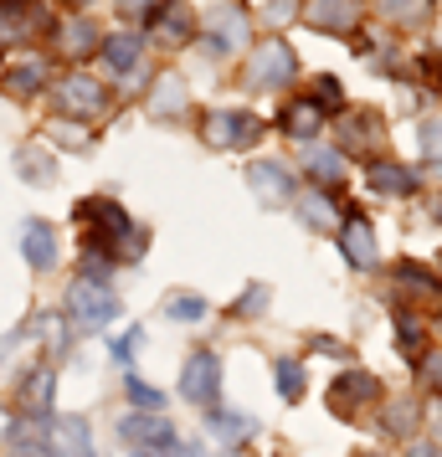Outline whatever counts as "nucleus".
<instances>
[{"mask_svg":"<svg viewBox=\"0 0 442 457\" xmlns=\"http://www.w3.org/2000/svg\"><path fill=\"white\" fill-rule=\"evenodd\" d=\"M438 272H442V252H438Z\"/></svg>","mask_w":442,"mask_h":457,"instance_id":"obj_41","label":"nucleus"},{"mask_svg":"<svg viewBox=\"0 0 442 457\" xmlns=\"http://www.w3.org/2000/svg\"><path fill=\"white\" fill-rule=\"evenodd\" d=\"M309 175H314V180L339 186V180H345V160H339L335 149H309Z\"/></svg>","mask_w":442,"mask_h":457,"instance_id":"obj_24","label":"nucleus"},{"mask_svg":"<svg viewBox=\"0 0 442 457\" xmlns=\"http://www.w3.org/2000/svg\"><path fill=\"white\" fill-rule=\"evenodd\" d=\"M52 395H57V370H52V365H37V370L21 380V411L37 421V416L52 411Z\"/></svg>","mask_w":442,"mask_h":457,"instance_id":"obj_9","label":"nucleus"},{"mask_svg":"<svg viewBox=\"0 0 442 457\" xmlns=\"http://www.w3.org/2000/svg\"><path fill=\"white\" fill-rule=\"evenodd\" d=\"M149 113H160V119H175V113H186V83H180L175 72H165L160 93L149 98Z\"/></svg>","mask_w":442,"mask_h":457,"instance_id":"obj_19","label":"nucleus"},{"mask_svg":"<svg viewBox=\"0 0 442 457\" xmlns=\"http://www.w3.org/2000/svg\"><path fill=\"white\" fill-rule=\"evenodd\" d=\"M242 42H247V16H242L237 5H221V11H216V21H211L206 46H211V52H232V46H242Z\"/></svg>","mask_w":442,"mask_h":457,"instance_id":"obj_13","label":"nucleus"},{"mask_svg":"<svg viewBox=\"0 0 442 457\" xmlns=\"http://www.w3.org/2000/svg\"><path fill=\"white\" fill-rule=\"evenodd\" d=\"M129 401H134L139 411H160V406H165V395L154 391V386H145V380H129Z\"/></svg>","mask_w":442,"mask_h":457,"instance_id":"obj_27","label":"nucleus"},{"mask_svg":"<svg viewBox=\"0 0 442 457\" xmlns=\"http://www.w3.org/2000/svg\"><path fill=\"white\" fill-rule=\"evenodd\" d=\"M149 26H154L165 42H186V31L196 26L190 0H165V5H154V11H149Z\"/></svg>","mask_w":442,"mask_h":457,"instance_id":"obj_11","label":"nucleus"},{"mask_svg":"<svg viewBox=\"0 0 442 457\" xmlns=\"http://www.w3.org/2000/svg\"><path fill=\"white\" fill-rule=\"evenodd\" d=\"M263 303H268V288L257 283V288H247V298H242V303H232V313H237V319H247V313H257Z\"/></svg>","mask_w":442,"mask_h":457,"instance_id":"obj_31","label":"nucleus"},{"mask_svg":"<svg viewBox=\"0 0 442 457\" xmlns=\"http://www.w3.org/2000/svg\"><path fill=\"white\" fill-rule=\"evenodd\" d=\"M263 124H257L247 108H221V113H206V145L211 149H242L253 145Z\"/></svg>","mask_w":442,"mask_h":457,"instance_id":"obj_4","label":"nucleus"},{"mask_svg":"<svg viewBox=\"0 0 442 457\" xmlns=\"http://www.w3.org/2000/svg\"><path fill=\"white\" fill-rule=\"evenodd\" d=\"M339 247H345V257L355 262V268H376V237H371V227L365 221H345V237H339Z\"/></svg>","mask_w":442,"mask_h":457,"instance_id":"obj_18","label":"nucleus"},{"mask_svg":"<svg viewBox=\"0 0 442 457\" xmlns=\"http://www.w3.org/2000/svg\"><path fill=\"white\" fill-rule=\"evenodd\" d=\"M421 380H427V386H442V354H427V360H421Z\"/></svg>","mask_w":442,"mask_h":457,"instance_id":"obj_36","label":"nucleus"},{"mask_svg":"<svg viewBox=\"0 0 442 457\" xmlns=\"http://www.w3.org/2000/svg\"><path fill=\"white\" fill-rule=\"evenodd\" d=\"M294 46L288 42H263L257 46V57H253V67H247V83L253 87H283L288 78H294Z\"/></svg>","mask_w":442,"mask_h":457,"instance_id":"obj_5","label":"nucleus"},{"mask_svg":"<svg viewBox=\"0 0 442 457\" xmlns=\"http://www.w3.org/2000/svg\"><path fill=\"white\" fill-rule=\"evenodd\" d=\"M42 72H46V62H21V67H11V78H5V87H11V98H31L37 87H42Z\"/></svg>","mask_w":442,"mask_h":457,"instance_id":"obj_22","label":"nucleus"},{"mask_svg":"<svg viewBox=\"0 0 442 457\" xmlns=\"http://www.w3.org/2000/svg\"><path fill=\"white\" fill-rule=\"evenodd\" d=\"M139 52H145V37H139V31L108 37V42H104V67L124 78V72H134V67H139Z\"/></svg>","mask_w":442,"mask_h":457,"instance_id":"obj_15","label":"nucleus"},{"mask_svg":"<svg viewBox=\"0 0 442 457\" xmlns=\"http://www.w3.org/2000/svg\"><path fill=\"white\" fill-rule=\"evenodd\" d=\"M438 416H442V401H438Z\"/></svg>","mask_w":442,"mask_h":457,"instance_id":"obj_43","label":"nucleus"},{"mask_svg":"<svg viewBox=\"0 0 442 457\" xmlns=\"http://www.w3.org/2000/svg\"><path fill=\"white\" fill-rule=\"evenodd\" d=\"M319 93H324V104H339V83H335V78H324V83H319Z\"/></svg>","mask_w":442,"mask_h":457,"instance_id":"obj_39","label":"nucleus"},{"mask_svg":"<svg viewBox=\"0 0 442 457\" xmlns=\"http://www.w3.org/2000/svg\"><path fill=\"white\" fill-rule=\"evenodd\" d=\"M165 319L170 324H201V319H206V298H201V293H170Z\"/></svg>","mask_w":442,"mask_h":457,"instance_id":"obj_20","label":"nucleus"},{"mask_svg":"<svg viewBox=\"0 0 442 457\" xmlns=\"http://www.w3.org/2000/svg\"><path fill=\"white\" fill-rule=\"evenodd\" d=\"M119 5H124L129 16H149L154 11V0H119Z\"/></svg>","mask_w":442,"mask_h":457,"instance_id":"obj_38","label":"nucleus"},{"mask_svg":"<svg viewBox=\"0 0 442 457\" xmlns=\"http://www.w3.org/2000/svg\"><path fill=\"white\" fill-rule=\"evenodd\" d=\"M52 457H93V442H88V421L83 416H63L52 421V442H46Z\"/></svg>","mask_w":442,"mask_h":457,"instance_id":"obj_8","label":"nucleus"},{"mask_svg":"<svg viewBox=\"0 0 442 457\" xmlns=\"http://www.w3.org/2000/svg\"><path fill=\"white\" fill-rule=\"evenodd\" d=\"M211 427H216L221 436H247L253 432V421H247V416H232V411H216L211 416Z\"/></svg>","mask_w":442,"mask_h":457,"instance_id":"obj_30","label":"nucleus"},{"mask_svg":"<svg viewBox=\"0 0 442 457\" xmlns=\"http://www.w3.org/2000/svg\"><path fill=\"white\" fill-rule=\"evenodd\" d=\"M371 186H376L380 195H412V190H417V175L406 165H396V160H376V165H371Z\"/></svg>","mask_w":442,"mask_h":457,"instance_id":"obj_17","label":"nucleus"},{"mask_svg":"<svg viewBox=\"0 0 442 457\" xmlns=\"http://www.w3.org/2000/svg\"><path fill=\"white\" fill-rule=\"evenodd\" d=\"M67 313H72L78 329L93 334V329H108V324L119 319V298L108 293V283H83V278H78V283L67 288Z\"/></svg>","mask_w":442,"mask_h":457,"instance_id":"obj_1","label":"nucleus"},{"mask_svg":"<svg viewBox=\"0 0 442 457\" xmlns=\"http://www.w3.org/2000/svg\"><path fill=\"white\" fill-rule=\"evenodd\" d=\"M412 421H417V411H412V406H391V411H386V427H391V432H412Z\"/></svg>","mask_w":442,"mask_h":457,"instance_id":"obj_34","label":"nucleus"},{"mask_svg":"<svg viewBox=\"0 0 442 457\" xmlns=\"http://www.w3.org/2000/svg\"><path fill=\"white\" fill-rule=\"evenodd\" d=\"M16 175H21V180H31V186H46V180L57 175V165H52V154H46V149H21Z\"/></svg>","mask_w":442,"mask_h":457,"instance_id":"obj_21","label":"nucleus"},{"mask_svg":"<svg viewBox=\"0 0 442 457\" xmlns=\"http://www.w3.org/2000/svg\"><path fill=\"white\" fill-rule=\"evenodd\" d=\"M180 395L196 401V406H216V395H221V360L211 350H196L186 360V370H180Z\"/></svg>","mask_w":442,"mask_h":457,"instance_id":"obj_3","label":"nucleus"},{"mask_svg":"<svg viewBox=\"0 0 442 457\" xmlns=\"http://www.w3.org/2000/svg\"><path fill=\"white\" fill-rule=\"evenodd\" d=\"M380 5H386L391 16H417V11L427 5V0H380Z\"/></svg>","mask_w":442,"mask_h":457,"instance_id":"obj_37","label":"nucleus"},{"mask_svg":"<svg viewBox=\"0 0 442 457\" xmlns=\"http://www.w3.org/2000/svg\"><path fill=\"white\" fill-rule=\"evenodd\" d=\"M401 288L412 293V298H432V293H438V283L427 278V268H417V262H406V268H401Z\"/></svg>","mask_w":442,"mask_h":457,"instance_id":"obj_26","label":"nucleus"},{"mask_svg":"<svg viewBox=\"0 0 442 457\" xmlns=\"http://www.w3.org/2000/svg\"><path fill=\"white\" fill-rule=\"evenodd\" d=\"M298 216H304L309 227H319V231H329V227H335V206H329V195H319V190L298 195Z\"/></svg>","mask_w":442,"mask_h":457,"instance_id":"obj_23","label":"nucleus"},{"mask_svg":"<svg viewBox=\"0 0 442 457\" xmlns=\"http://www.w3.org/2000/svg\"><path fill=\"white\" fill-rule=\"evenodd\" d=\"M57 104L72 119H98V113H108V87L98 78H88V72H67L57 83Z\"/></svg>","mask_w":442,"mask_h":457,"instance_id":"obj_2","label":"nucleus"},{"mask_svg":"<svg viewBox=\"0 0 442 457\" xmlns=\"http://www.w3.org/2000/svg\"><path fill=\"white\" fill-rule=\"evenodd\" d=\"M396 329H401V345H406V350H417V345H421V324L412 319V313H401Z\"/></svg>","mask_w":442,"mask_h":457,"instance_id":"obj_33","label":"nucleus"},{"mask_svg":"<svg viewBox=\"0 0 442 457\" xmlns=\"http://www.w3.org/2000/svg\"><path fill=\"white\" fill-rule=\"evenodd\" d=\"M134 345H139V329H129L124 339H113V360H119V365H129V354H134Z\"/></svg>","mask_w":442,"mask_h":457,"instance_id":"obj_35","label":"nucleus"},{"mask_svg":"<svg viewBox=\"0 0 442 457\" xmlns=\"http://www.w3.org/2000/svg\"><path fill=\"white\" fill-rule=\"evenodd\" d=\"M273 375H278V391H283V401H298L304 395V365L298 360H273Z\"/></svg>","mask_w":442,"mask_h":457,"instance_id":"obj_25","label":"nucleus"},{"mask_svg":"<svg viewBox=\"0 0 442 457\" xmlns=\"http://www.w3.org/2000/svg\"><path fill=\"white\" fill-rule=\"evenodd\" d=\"M319 129H324V108L314 98H298V104L283 108V134H294V139H314Z\"/></svg>","mask_w":442,"mask_h":457,"instance_id":"obj_16","label":"nucleus"},{"mask_svg":"<svg viewBox=\"0 0 442 457\" xmlns=\"http://www.w3.org/2000/svg\"><path fill=\"white\" fill-rule=\"evenodd\" d=\"M247 186L257 190L263 206H288V201H294V175L283 165H273V160H257V165L247 170Z\"/></svg>","mask_w":442,"mask_h":457,"instance_id":"obj_6","label":"nucleus"},{"mask_svg":"<svg viewBox=\"0 0 442 457\" xmlns=\"http://www.w3.org/2000/svg\"><path fill=\"white\" fill-rule=\"evenodd\" d=\"M11 457H52V453H46V442H37L31 432L16 427V432H11Z\"/></svg>","mask_w":442,"mask_h":457,"instance_id":"obj_29","label":"nucleus"},{"mask_svg":"<svg viewBox=\"0 0 442 457\" xmlns=\"http://www.w3.org/2000/svg\"><path fill=\"white\" fill-rule=\"evenodd\" d=\"M21 252H26V262L37 272H46L52 262H57V237H52V227L46 221H26L21 227Z\"/></svg>","mask_w":442,"mask_h":457,"instance_id":"obj_12","label":"nucleus"},{"mask_svg":"<svg viewBox=\"0 0 442 457\" xmlns=\"http://www.w3.org/2000/svg\"><path fill=\"white\" fill-rule=\"evenodd\" d=\"M412 457H442L438 447H412Z\"/></svg>","mask_w":442,"mask_h":457,"instance_id":"obj_40","label":"nucleus"},{"mask_svg":"<svg viewBox=\"0 0 442 457\" xmlns=\"http://www.w3.org/2000/svg\"><path fill=\"white\" fill-rule=\"evenodd\" d=\"M119 436L134 442V447H145V453L175 447V432H170V421H160V416H124V421H119Z\"/></svg>","mask_w":442,"mask_h":457,"instance_id":"obj_7","label":"nucleus"},{"mask_svg":"<svg viewBox=\"0 0 442 457\" xmlns=\"http://www.w3.org/2000/svg\"><path fill=\"white\" fill-rule=\"evenodd\" d=\"M72 5H88V0H72Z\"/></svg>","mask_w":442,"mask_h":457,"instance_id":"obj_42","label":"nucleus"},{"mask_svg":"<svg viewBox=\"0 0 442 457\" xmlns=\"http://www.w3.org/2000/svg\"><path fill=\"white\" fill-rule=\"evenodd\" d=\"M329 395H335V411H350V406H365V401H376L380 386H376V375L355 370V375H339Z\"/></svg>","mask_w":442,"mask_h":457,"instance_id":"obj_14","label":"nucleus"},{"mask_svg":"<svg viewBox=\"0 0 442 457\" xmlns=\"http://www.w3.org/2000/svg\"><path fill=\"white\" fill-rule=\"evenodd\" d=\"M421 145H427V154H432V160H442V119L421 124Z\"/></svg>","mask_w":442,"mask_h":457,"instance_id":"obj_32","label":"nucleus"},{"mask_svg":"<svg viewBox=\"0 0 442 457\" xmlns=\"http://www.w3.org/2000/svg\"><path fill=\"white\" fill-rule=\"evenodd\" d=\"M309 26H319V31H350L360 16V0H309Z\"/></svg>","mask_w":442,"mask_h":457,"instance_id":"obj_10","label":"nucleus"},{"mask_svg":"<svg viewBox=\"0 0 442 457\" xmlns=\"http://www.w3.org/2000/svg\"><path fill=\"white\" fill-rule=\"evenodd\" d=\"M63 46L72 52V57H83L88 46H93V26H88V21H72V26L63 31Z\"/></svg>","mask_w":442,"mask_h":457,"instance_id":"obj_28","label":"nucleus"}]
</instances>
